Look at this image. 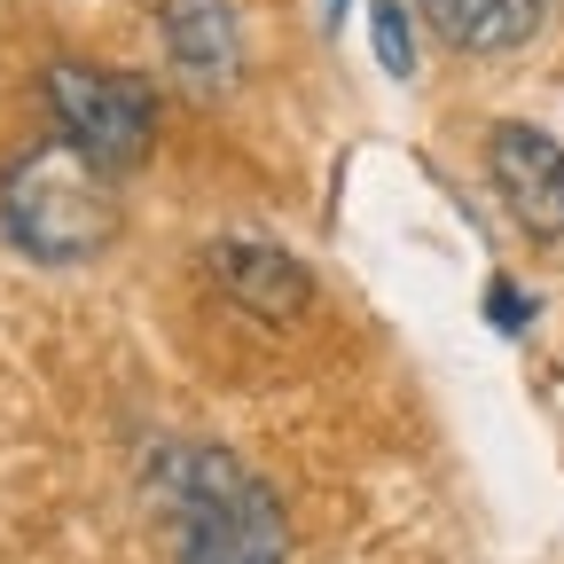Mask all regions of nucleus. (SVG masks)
I'll list each match as a JSON object with an SVG mask.
<instances>
[{"label":"nucleus","instance_id":"3","mask_svg":"<svg viewBox=\"0 0 564 564\" xmlns=\"http://www.w3.org/2000/svg\"><path fill=\"white\" fill-rule=\"evenodd\" d=\"M40 102L55 118V141H70L87 165L102 173H133L158 150V95L133 70H102V63H47L40 70Z\"/></svg>","mask_w":564,"mask_h":564},{"label":"nucleus","instance_id":"8","mask_svg":"<svg viewBox=\"0 0 564 564\" xmlns=\"http://www.w3.org/2000/svg\"><path fill=\"white\" fill-rule=\"evenodd\" d=\"M369 40H377V63L392 70V79H408V70H415V32H408V9H400V0H369Z\"/></svg>","mask_w":564,"mask_h":564},{"label":"nucleus","instance_id":"5","mask_svg":"<svg viewBox=\"0 0 564 564\" xmlns=\"http://www.w3.org/2000/svg\"><path fill=\"white\" fill-rule=\"evenodd\" d=\"M204 282L220 291L236 314L267 322V329H291L314 299V274L282 251V243H259V236H220L204 243Z\"/></svg>","mask_w":564,"mask_h":564},{"label":"nucleus","instance_id":"9","mask_svg":"<svg viewBox=\"0 0 564 564\" xmlns=\"http://www.w3.org/2000/svg\"><path fill=\"white\" fill-rule=\"evenodd\" d=\"M486 322L502 329V337H525V329H533V299L518 291L510 274H494V282H486Z\"/></svg>","mask_w":564,"mask_h":564},{"label":"nucleus","instance_id":"2","mask_svg":"<svg viewBox=\"0 0 564 564\" xmlns=\"http://www.w3.org/2000/svg\"><path fill=\"white\" fill-rule=\"evenodd\" d=\"M0 236L40 267H87L118 236L110 173L87 165L70 141H32L0 165Z\"/></svg>","mask_w":564,"mask_h":564},{"label":"nucleus","instance_id":"1","mask_svg":"<svg viewBox=\"0 0 564 564\" xmlns=\"http://www.w3.org/2000/svg\"><path fill=\"white\" fill-rule=\"evenodd\" d=\"M150 502L173 525V564H291V525L267 478L212 440L150 455Z\"/></svg>","mask_w":564,"mask_h":564},{"label":"nucleus","instance_id":"10","mask_svg":"<svg viewBox=\"0 0 564 564\" xmlns=\"http://www.w3.org/2000/svg\"><path fill=\"white\" fill-rule=\"evenodd\" d=\"M345 9H352V0H322V24L337 32V24H345Z\"/></svg>","mask_w":564,"mask_h":564},{"label":"nucleus","instance_id":"7","mask_svg":"<svg viewBox=\"0 0 564 564\" xmlns=\"http://www.w3.org/2000/svg\"><path fill=\"white\" fill-rule=\"evenodd\" d=\"M415 24L455 55H518L541 32V0H415Z\"/></svg>","mask_w":564,"mask_h":564},{"label":"nucleus","instance_id":"6","mask_svg":"<svg viewBox=\"0 0 564 564\" xmlns=\"http://www.w3.org/2000/svg\"><path fill=\"white\" fill-rule=\"evenodd\" d=\"M158 32H165V55H173V79L196 87V95H220L243 70V17H236V0H165Z\"/></svg>","mask_w":564,"mask_h":564},{"label":"nucleus","instance_id":"4","mask_svg":"<svg viewBox=\"0 0 564 564\" xmlns=\"http://www.w3.org/2000/svg\"><path fill=\"white\" fill-rule=\"evenodd\" d=\"M486 173H494V196L510 204V220L533 243L564 236V141L549 126H525V118L486 126Z\"/></svg>","mask_w":564,"mask_h":564}]
</instances>
